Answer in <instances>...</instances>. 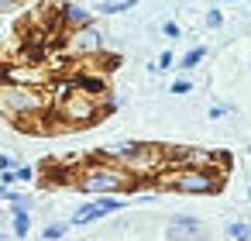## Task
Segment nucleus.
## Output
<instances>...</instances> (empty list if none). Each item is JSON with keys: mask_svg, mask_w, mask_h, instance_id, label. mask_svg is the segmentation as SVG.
Here are the masks:
<instances>
[{"mask_svg": "<svg viewBox=\"0 0 251 241\" xmlns=\"http://www.w3.org/2000/svg\"><path fill=\"white\" fill-rule=\"evenodd\" d=\"M59 25L69 28V31H79V28L93 25V11H86V7H79V4H62V7H59Z\"/></svg>", "mask_w": 251, "mask_h": 241, "instance_id": "9d476101", "label": "nucleus"}, {"mask_svg": "<svg viewBox=\"0 0 251 241\" xmlns=\"http://www.w3.org/2000/svg\"><path fill=\"white\" fill-rule=\"evenodd\" d=\"M31 179H35V169L31 165H18L14 169V183H31Z\"/></svg>", "mask_w": 251, "mask_h": 241, "instance_id": "f3484780", "label": "nucleus"}, {"mask_svg": "<svg viewBox=\"0 0 251 241\" xmlns=\"http://www.w3.org/2000/svg\"><path fill=\"white\" fill-rule=\"evenodd\" d=\"M52 110V97L49 90L38 86H18V83H4L0 80V114L21 121V117H35V114H49Z\"/></svg>", "mask_w": 251, "mask_h": 241, "instance_id": "20e7f679", "label": "nucleus"}, {"mask_svg": "<svg viewBox=\"0 0 251 241\" xmlns=\"http://www.w3.org/2000/svg\"><path fill=\"white\" fill-rule=\"evenodd\" d=\"M224 25V14L220 11H206V28H220Z\"/></svg>", "mask_w": 251, "mask_h": 241, "instance_id": "a211bd4d", "label": "nucleus"}, {"mask_svg": "<svg viewBox=\"0 0 251 241\" xmlns=\"http://www.w3.org/2000/svg\"><path fill=\"white\" fill-rule=\"evenodd\" d=\"M169 93H176V97H186V93H193V83H189V80H176V83L169 86Z\"/></svg>", "mask_w": 251, "mask_h": 241, "instance_id": "dca6fc26", "label": "nucleus"}, {"mask_svg": "<svg viewBox=\"0 0 251 241\" xmlns=\"http://www.w3.org/2000/svg\"><path fill=\"white\" fill-rule=\"evenodd\" d=\"M107 97V93H103ZM103 97H93V93H83V90H73L69 97L55 100L52 104V117L59 121L55 128H90L103 117Z\"/></svg>", "mask_w": 251, "mask_h": 241, "instance_id": "39448f33", "label": "nucleus"}, {"mask_svg": "<svg viewBox=\"0 0 251 241\" xmlns=\"http://www.w3.org/2000/svg\"><path fill=\"white\" fill-rule=\"evenodd\" d=\"M158 186L186 193V196H206L217 193L224 186V172L220 169H193V165H169L158 172Z\"/></svg>", "mask_w": 251, "mask_h": 241, "instance_id": "7ed1b4c3", "label": "nucleus"}, {"mask_svg": "<svg viewBox=\"0 0 251 241\" xmlns=\"http://www.w3.org/2000/svg\"><path fill=\"white\" fill-rule=\"evenodd\" d=\"M21 4V0H0V14H7V11H14Z\"/></svg>", "mask_w": 251, "mask_h": 241, "instance_id": "4be33fe9", "label": "nucleus"}, {"mask_svg": "<svg viewBox=\"0 0 251 241\" xmlns=\"http://www.w3.org/2000/svg\"><path fill=\"white\" fill-rule=\"evenodd\" d=\"M162 35H165V38H179V25H176V21H165V25H162Z\"/></svg>", "mask_w": 251, "mask_h": 241, "instance_id": "aec40b11", "label": "nucleus"}, {"mask_svg": "<svg viewBox=\"0 0 251 241\" xmlns=\"http://www.w3.org/2000/svg\"><path fill=\"white\" fill-rule=\"evenodd\" d=\"M73 186L83 189V193H93V196H121V193H134L138 179L131 172H124L121 165L93 155L90 162H83L73 172Z\"/></svg>", "mask_w": 251, "mask_h": 241, "instance_id": "f03ea898", "label": "nucleus"}, {"mask_svg": "<svg viewBox=\"0 0 251 241\" xmlns=\"http://www.w3.org/2000/svg\"><path fill=\"white\" fill-rule=\"evenodd\" d=\"M138 4V0H100L97 4V14H124Z\"/></svg>", "mask_w": 251, "mask_h": 241, "instance_id": "9b49d317", "label": "nucleus"}, {"mask_svg": "<svg viewBox=\"0 0 251 241\" xmlns=\"http://www.w3.org/2000/svg\"><path fill=\"white\" fill-rule=\"evenodd\" d=\"M203 59H206V49H203V45H193V49L179 59V69H186V73H189V69H196Z\"/></svg>", "mask_w": 251, "mask_h": 241, "instance_id": "f8f14e48", "label": "nucleus"}, {"mask_svg": "<svg viewBox=\"0 0 251 241\" xmlns=\"http://www.w3.org/2000/svg\"><path fill=\"white\" fill-rule=\"evenodd\" d=\"M7 169H14V159H11V155H4V152H0V172H7Z\"/></svg>", "mask_w": 251, "mask_h": 241, "instance_id": "412c9836", "label": "nucleus"}, {"mask_svg": "<svg viewBox=\"0 0 251 241\" xmlns=\"http://www.w3.org/2000/svg\"><path fill=\"white\" fill-rule=\"evenodd\" d=\"M121 207H124L121 196H100L97 203L79 207V210L73 214V224H93V220H100V217H107V214H117Z\"/></svg>", "mask_w": 251, "mask_h": 241, "instance_id": "6e6552de", "label": "nucleus"}, {"mask_svg": "<svg viewBox=\"0 0 251 241\" xmlns=\"http://www.w3.org/2000/svg\"><path fill=\"white\" fill-rule=\"evenodd\" d=\"M227 234H230L234 241H251V224H244V220H234V224L227 227Z\"/></svg>", "mask_w": 251, "mask_h": 241, "instance_id": "ddd939ff", "label": "nucleus"}, {"mask_svg": "<svg viewBox=\"0 0 251 241\" xmlns=\"http://www.w3.org/2000/svg\"><path fill=\"white\" fill-rule=\"evenodd\" d=\"M66 45H69V52H73L76 59H90V55H97V52L103 49V35H100L97 25H86V28H79V31H69Z\"/></svg>", "mask_w": 251, "mask_h": 241, "instance_id": "0eeeda50", "label": "nucleus"}, {"mask_svg": "<svg viewBox=\"0 0 251 241\" xmlns=\"http://www.w3.org/2000/svg\"><path fill=\"white\" fill-rule=\"evenodd\" d=\"M200 220L189 214H179L169 220V241H200Z\"/></svg>", "mask_w": 251, "mask_h": 241, "instance_id": "1a4fd4ad", "label": "nucleus"}, {"mask_svg": "<svg viewBox=\"0 0 251 241\" xmlns=\"http://www.w3.org/2000/svg\"><path fill=\"white\" fill-rule=\"evenodd\" d=\"M172 66H176V55H172V52H162V55H158V66H155V69H172Z\"/></svg>", "mask_w": 251, "mask_h": 241, "instance_id": "6ab92c4d", "label": "nucleus"}, {"mask_svg": "<svg viewBox=\"0 0 251 241\" xmlns=\"http://www.w3.org/2000/svg\"><path fill=\"white\" fill-rule=\"evenodd\" d=\"M66 231H69V224H62V220H59V224H49V227L42 231V238H45V241H59Z\"/></svg>", "mask_w": 251, "mask_h": 241, "instance_id": "2eb2a0df", "label": "nucleus"}, {"mask_svg": "<svg viewBox=\"0 0 251 241\" xmlns=\"http://www.w3.org/2000/svg\"><path fill=\"white\" fill-rule=\"evenodd\" d=\"M28 231H31V217L28 214H14V238H28Z\"/></svg>", "mask_w": 251, "mask_h": 241, "instance_id": "4468645a", "label": "nucleus"}, {"mask_svg": "<svg viewBox=\"0 0 251 241\" xmlns=\"http://www.w3.org/2000/svg\"><path fill=\"white\" fill-rule=\"evenodd\" d=\"M0 80H4V83H18V86L49 90L52 69H49V66H4V69H0Z\"/></svg>", "mask_w": 251, "mask_h": 241, "instance_id": "423d86ee", "label": "nucleus"}, {"mask_svg": "<svg viewBox=\"0 0 251 241\" xmlns=\"http://www.w3.org/2000/svg\"><path fill=\"white\" fill-rule=\"evenodd\" d=\"M230 4H237V0H230Z\"/></svg>", "mask_w": 251, "mask_h": 241, "instance_id": "5701e85b", "label": "nucleus"}, {"mask_svg": "<svg viewBox=\"0 0 251 241\" xmlns=\"http://www.w3.org/2000/svg\"><path fill=\"white\" fill-rule=\"evenodd\" d=\"M100 159L121 165L134 179H158V172L169 169V152L162 145H148V141H117V145L103 148Z\"/></svg>", "mask_w": 251, "mask_h": 241, "instance_id": "f257e3e1", "label": "nucleus"}]
</instances>
